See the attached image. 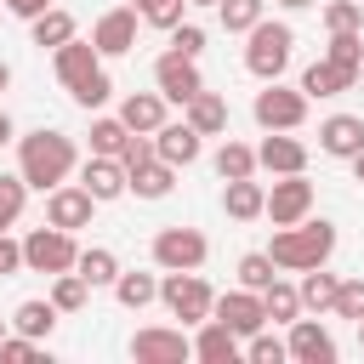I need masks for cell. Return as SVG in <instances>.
<instances>
[{
	"label": "cell",
	"instance_id": "20",
	"mask_svg": "<svg viewBox=\"0 0 364 364\" xmlns=\"http://www.w3.org/2000/svg\"><path fill=\"white\" fill-rule=\"evenodd\" d=\"M51 68H57V80L74 91L80 80H91V74L102 68V51H97L91 40H80V34H74L68 46H57V51H51Z\"/></svg>",
	"mask_w": 364,
	"mask_h": 364
},
{
	"label": "cell",
	"instance_id": "32",
	"mask_svg": "<svg viewBox=\"0 0 364 364\" xmlns=\"http://www.w3.org/2000/svg\"><path fill=\"white\" fill-rule=\"evenodd\" d=\"M262 307H267V324H296V318H301V290L284 284V279H273V284L262 290Z\"/></svg>",
	"mask_w": 364,
	"mask_h": 364
},
{
	"label": "cell",
	"instance_id": "42",
	"mask_svg": "<svg viewBox=\"0 0 364 364\" xmlns=\"http://www.w3.org/2000/svg\"><path fill=\"white\" fill-rule=\"evenodd\" d=\"M68 97H74V102H80V108H85V114H97V108H102V102H108V97H114V80H108V68H97V74H91V80H80V85H74V91H68Z\"/></svg>",
	"mask_w": 364,
	"mask_h": 364
},
{
	"label": "cell",
	"instance_id": "13",
	"mask_svg": "<svg viewBox=\"0 0 364 364\" xmlns=\"http://www.w3.org/2000/svg\"><path fill=\"white\" fill-rule=\"evenodd\" d=\"M136 6H114V11H102L97 23H91V46L102 51V57H125L131 46H136Z\"/></svg>",
	"mask_w": 364,
	"mask_h": 364
},
{
	"label": "cell",
	"instance_id": "56",
	"mask_svg": "<svg viewBox=\"0 0 364 364\" xmlns=\"http://www.w3.org/2000/svg\"><path fill=\"white\" fill-rule=\"evenodd\" d=\"M0 11H6V6H0Z\"/></svg>",
	"mask_w": 364,
	"mask_h": 364
},
{
	"label": "cell",
	"instance_id": "33",
	"mask_svg": "<svg viewBox=\"0 0 364 364\" xmlns=\"http://www.w3.org/2000/svg\"><path fill=\"white\" fill-rule=\"evenodd\" d=\"M216 17H222L228 34H250L267 17V0H216Z\"/></svg>",
	"mask_w": 364,
	"mask_h": 364
},
{
	"label": "cell",
	"instance_id": "38",
	"mask_svg": "<svg viewBox=\"0 0 364 364\" xmlns=\"http://www.w3.org/2000/svg\"><path fill=\"white\" fill-rule=\"evenodd\" d=\"M131 6H136L142 23H154V28H165V34L188 17V0H131Z\"/></svg>",
	"mask_w": 364,
	"mask_h": 364
},
{
	"label": "cell",
	"instance_id": "28",
	"mask_svg": "<svg viewBox=\"0 0 364 364\" xmlns=\"http://www.w3.org/2000/svg\"><path fill=\"white\" fill-rule=\"evenodd\" d=\"M171 188H176V165H165L159 154H154L148 165L131 171V193H136V199H165Z\"/></svg>",
	"mask_w": 364,
	"mask_h": 364
},
{
	"label": "cell",
	"instance_id": "50",
	"mask_svg": "<svg viewBox=\"0 0 364 364\" xmlns=\"http://www.w3.org/2000/svg\"><path fill=\"white\" fill-rule=\"evenodd\" d=\"M11 142V119H6V108H0V148Z\"/></svg>",
	"mask_w": 364,
	"mask_h": 364
},
{
	"label": "cell",
	"instance_id": "37",
	"mask_svg": "<svg viewBox=\"0 0 364 364\" xmlns=\"http://www.w3.org/2000/svg\"><path fill=\"white\" fill-rule=\"evenodd\" d=\"M273 279H279V262H273L267 250H245V256H239V284H245V290H267Z\"/></svg>",
	"mask_w": 364,
	"mask_h": 364
},
{
	"label": "cell",
	"instance_id": "11",
	"mask_svg": "<svg viewBox=\"0 0 364 364\" xmlns=\"http://www.w3.org/2000/svg\"><path fill=\"white\" fill-rule=\"evenodd\" d=\"M154 85H159L165 102H188V97H199V91H205V80H199V57L165 51V57L154 63Z\"/></svg>",
	"mask_w": 364,
	"mask_h": 364
},
{
	"label": "cell",
	"instance_id": "23",
	"mask_svg": "<svg viewBox=\"0 0 364 364\" xmlns=\"http://www.w3.org/2000/svg\"><path fill=\"white\" fill-rule=\"evenodd\" d=\"M182 119H188L199 136H222V131H228V97H222V91H199V97L182 102Z\"/></svg>",
	"mask_w": 364,
	"mask_h": 364
},
{
	"label": "cell",
	"instance_id": "21",
	"mask_svg": "<svg viewBox=\"0 0 364 364\" xmlns=\"http://www.w3.org/2000/svg\"><path fill=\"white\" fill-rule=\"evenodd\" d=\"M358 80H364V68H341V63L318 57V63L301 74V91H307V97H341V91H353Z\"/></svg>",
	"mask_w": 364,
	"mask_h": 364
},
{
	"label": "cell",
	"instance_id": "53",
	"mask_svg": "<svg viewBox=\"0 0 364 364\" xmlns=\"http://www.w3.org/2000/svg\"><path fill=\"white\" fill-rule=\"evenodd\" d=\"M6 336H11V318H0V341H6Z\"/></svg>",
	"mask_w": 364,
	"mask_h": 364
},
{
	"label": "cell",
	"instance_id": "34",
	"mask_svg": "<svg viewBox=\"0 0 364 364\" xmlns=\"http://www.w3.org/2000/svg\"><path fill=\"white\" fill-rule=\"evenodd\" d=\"M23 205H28V182H23V171H0V233L23 222Z\"/></svg>",
	"mask_w": 364,
	"mask_h": 364
},
{
	"label": "cell",
	"instance_id": "52",
	"mask_svg": "<svg viewBox=\"0 0 364 364\" xmlns=\"http://www.w3.org/2000/svg\"><path fill=\"white\" fill-rule=\"evenodd\" d=\"M6 85H11V63L0 57V91H6Z\"/></svg>",
	"mask_w": 364,
	"mask_h": 364
},
{
	"label": "cell",
	"instance_id": "25",
	"mask_svg": "<svg viewBox=\"0 0 364 364\" xmlns=\"http://www.w3.org/2000/svg\"><path fill=\"white\" fill-rule=\"evenodd\" d=\"M57 318H63V313H57V301H51V296H46V301H40V296H28V301H17V307H11V330L34 336V341H46V336L57 330Z\"/></svg>",
	"mask_w": 364,
	"mask_h": 364
},
{
	"label": "cell",
	"instance_id": "30",
	"mask_svg": "<svg viewBox=\"0 0 364 364\" xmlns=\"http://www.w3.org/2000/svg\"><path fill=\"white\" fill-rule=\"evenodd\" d=\"M216 176L222 182H239V176H256V148L250 142H233V136H222V148H216Z\"/></svg>",
	"mask_w": 364,
	"mask_h": 364
},
{
	"label": "cell",
	"instance_id": "47",
	"mask_svg": "<svg viewBox=\"0 0 364 364\" xmlns=\"http://www.w3.org/2000/svg\"><path fill=\"white\" fill-rule=\"evenodd\" d=\"M11 273H23V245L11 233H0V279H11Z\"/></svg>",
	"mask_w": 364,
	"mask_h": 364
},
{
	"label": "cell",
	"instance_id": "46",
	"mask_svg": "<svg viewBox=\"0 0 364 364\" xmlns=\"http://www.w3.org/2000/svg\"><path fill=\"white\" fill-rule=\"evenodd\" d=\"M148 159H154V136L131 131V136H125V148H119V165H125V171H136V165H148Z\"/></svg>",
	"mask_w": 364,
	"mask_h": 364
},
{
	"label": "cell",
	"instance_id": "41",
	"mask_svg": "<svg viewBox=\"0 0 364 364\" xmlns=\"http://www.w3.org/2000/svg\"><path fill=\"white\" fill-rule=\"evenodd\" d=\"M324 57L341 63V68H364V28H353V34H330Z\"/></svg>",
	"mask_w": 364,
	"mask_h": 364
},
{
	"label": "cell",
	"instance_id": "49",
	"mask_svg": "<svg viewBox=\"0 0 364 364\" xmlns=\"http://www.w3.org/2000/svg\"><path fill=\"white\" fill-rule=\"evenodd\" d=\"M273 6H284V11H307V6H318V0H273Z\"/></svg>",
	"mask_w": 364,
	"mask_h": 364
},
{
	"label": "cell",
	"instance_id": "14",
	"mask_svg": "<svg viewBox=\"0 0 364 364\" xmlns=\"http://www.w3.org/2000/svg\"><path fill=\"white\" fill-rule=\"evenodd\" d=\"M91 210H97V199H91L80 182H63V188L46 193V222H51V228L80 233V228H91Z\"/></svg>",
	"mask_w": 364,
	"mask_h": 364
},
{
	"label": "cell",
	"instance_id": "24",
	"mask_svg": "<svg viewBox=\"0 0 364 364\" xmlns=\"http://www.w3.org/2000/svg\"><path fill=\"white\" fill-rule=\"evenodd\" d=\"M119 119H125L131 131L154 136V131L165 125V97H159V85H154V91H131V97L119 102Z\"/></svg>",
	"mask_w": 364,
	"mask_h": 364
},
{
	"label": "cell",
	"instance_id": "39",
	"mask_svg": "<svg viewBox=\"0 0 364 364\" xmlns=\"http://www.w3.org/2000/svg\"><path fill=\"white\" fill-rule=\"evenodd\" d=\"M245 358H250V364H284V358H290V341L273 336V330H256V336L245 341Z\"/></svg>",
	"mask_w": 364,
	"mask_h": 364
},
{
	"label": "cell",
	"instance_id": "5",
	"mask_svg": "<svg viewBox=\"0 0 364 364\" xmlns=\"http://www.w3.org/2000/svg\"><path fill=\"white\" fill-rule=\"evenodd\" d=\"M205 256H210V239L199 233V228H159L154 233V267L159 273H193V267H205Z\"/></svg>",
	"mask_w": 364,
	"mask_h": 364
},
{
	"label": "cell",
	"instance_id": "43",
	"mask_svg": "<svg viewBox=\"0 0 364 364\" xmlns=\"http://www.w3.org/2000/svg\"><path fill=\"white\" fill-rule=\"evenodd\" d=\"M336 318H364V279H341V290H336Z\"/></svg>",
	"mask_w": 364,
	"mask_h": 364
},
{
	"label": "cell",
	"instance_id": "18",
	"mask_svg": "<svg viewBox=\"0 0 364 364\" xmlns=\"http://www.w3.org/2000/svg\"><path fill=\"white\" fill-rule=\"evenodd\" d=\"M284 341H290V358L296 364H336V336L318 318H296Z\"/></svg>",
	"mask_w": 364,
	"mask_h": 364
},
{
	"label": "cell",
	"instance_id": "2",
	"mask_svg": "<svg viewBox=\"0 0 364 364\" xmlns=\"http://www.w3.org/2000/svg\"><path fill=\"white\" fill-rule=\"evenodd\" d=\"M267 256L279 262V273H307V267H324L336 256V222L330 216H307L296 228H279Z\"/></svg>",
	"mask_w": 364,
	"mask_h": 364
},
{
	"label": "cell",
	"instance_id": "45",
	"mask_svg": "<svg viewBox=\"0 0 364 364\" xmlns=\"http://www.w3.org/2000/svg\"><path fill=\"white\" fill-rule=\"evenodd\" d=\"M171 51H182V57H199V51H205V28L182 17V23L171 28Z\"/></svg>",
	"mask_w": 364,
	"mask_h": 364
},
{
	"label": "cell",
	"instance_id": "12",
	"mask_svg": "<svg viewBox=\"0 0 364 364\" xmlns=\"http://www.w3.org/2000/svg\"><path fill=\"white\" fill-rule=\"evenodd\" d=\"M80 188H85L97 205H108V199L131 193V171L119 165V154H91V159L80 165Z\"/></svg>",
	"mask_w": 364,
	"mask_h": 364
},
{
	"label": "cell",
	"instance_id": "55",
	"mask_svg": "<svg viewBox=\"0 0 364 364\" xmlns=\"http://www.w3.org/2000/svg\"><path fill=\"white\" fill-rule=\"evenodd\" d=\"M358 347H364V318H358Z\"/></svg>",
	"mask_w": 364,
	"mask_h": 364
},
{
	"label": "cell",
	"instance_id": "1",
	"mask_svg": "<svg viewBox=\"0 0 364 364\" xmlns=\"http://www.w3.org/2000/svg\"><path fill=\"white\" fill-rule=\"evenodd\" d=\"M17 171H23L28 188L51 193V188H63V182L80 171V148H74L68 131H46V125H40V131L17 136Z\"/></svg>",
	"mask_w": 364,
	"mask_h": 364
},
{
	"label": "cell",
	"instance_id": "16",
	"mask_svg": "<svg viewBox=\"0 0 364 364\" xmlns=\"http://www.w3.org/2000/svg\"><path fill=\"white\" fill-rule=\"evenodd\" d=\"M154 154H159L165 165H176V171H182V165H193V159L205 154V136H199L188 119H165V125L154 131Z\"/></svg>",
	"mask_w": 364,
	"mask_h": 364
},
{
	"label": "cell",
	"instance_id": "51",
	"mask_svg": "<svg viewBox=\"0 0 364 364\" xmlns=\"http://www.w3.org/2000/svg\"><path fill=\"white\" fill-rule=\"evenodd\" d=\"M347 165H353V176H358V182H364V154H353V159H347Z\"/></svg>",
	"mask_w": 364,
	"mask_h": 364
},
{
	"label": "cell",
	"instance_id": "19",
	"mask_svg": "<svg viewBox=\"0 0 364 364\" xmlns=\"http://www.w3.org/2000/svg\"><path fill=\"white\" fill-rule=\"evenodd\" d=\"M318 154H330V159L364 154V119H358V114H330V119H318Z\"/></svg>",
	"mask_w": 364,
	"mask_h": 364
},
{
	"label": "cell",
	"instance_id": "17",
	"mask_svg": "<svg viewBox=\"0 0 364 364\" xmlns=\"http://www.w3.org/2000/svg\"><path fill=\"white\" fill-rule=\"evenodd\" d=\"M193 358H205V364H239L245 358V336H233L222 318H205V324H193Z\"/></svg>",
	"mask_w": 364,
	"mask_h": 364
},
{
	"label": "cell",
	"instance_id": "35",
	"mask_svg": "<svg viewBox=\"0 0 364 364\" xmlns=\"http://www.w3.org/2000/svg\"><path fill=\"white\" fill-rule=\"evenodd\" d=\"M85 136H91V154H119V148H125V136H131V125H125L119 114H97Z\"/></svg>",
	"mask_w": 364,
	"mask_h": 364
},
{
	"label": "cell",
	"instance_id": "48",
	"mask_svg": "<svg viewBox=\"0 0 364 364\" xmlns=\"http://www.w3.org/2000/svg\"><path fill=\"white\" fill-rule=\"evenodd\" d=\"M0 6H6L11 17H23V23H34L40 11H51V0H0Z\"/></svg>",
	"mask_w": 364,
	"mask_h": 364
},
{
	"label": "cell",
	"instance_id": "6",
	"mask_svg": "<svg viewBox=\"0 0 364 364\" xmlns=\"http://www.w3.org/2000/svg\"><path fill=\"white\" fill-rule=\"evenodd\" d=\"M159 301L171 307V318L205 324L210 307H216V290H210V284L199 279V267H193V273H165V279H159Z\"/></svg>",
	"mask_w": 364,
	"mask_h": 364
},
{
	"label": "cell",
	"instance_id": "36",
	"mask_svg": "<svg viewBox=\"0 0 364 364\" xmlns=\"http://www.w3.org/2000/svg\"><path fill=\"white\" fill-rule=\"evenodd\" d=\"M51 301H57V313H80L85 301H91V284L68 267V273H51Z\"/></svg>",
	"mask_w": 364,
	"mask_h": 364
},
{
	"label": "cell",
	"instance_id": "27",
	"mask_svg": "<svg viewBox=\"0 0 364 364\" xmlns=\"http://www.w3.org/2000/svg\"><path fill=\"white\" fill-rule=\"evenodd\" d=\"M74 273H80L91 290H102V284L114 290V279H119V256H114L108 245H85V250H80V262H74Z\"/></svg>",
	"mask_w": 364,
	"mask_h": 364
},
{
	"label": "cell",
	"instance_id": "29",
	"mask_svg": "<svg viewBox=\"0 0 364 364\" xmlns=\"http://www.w3.org/2000/svg\"><path fill=\"white\" fill-rule=\"evenodd\" d=\"M28 28H34V46H40V51H57V46H68V40L80 34V28H74V17H68L63 6H51V11H40V17L28 23Z\"/></svg>",
	"mask_w": 364,
	"mask_h": 364
},
{
	"label": "cell",
	"instance_id": "15",
	"mask_svg": "<svg viewBox=\"0 0 364 364\" xmlns=\"http://www.w3.org/2000/svg\"><path fill=\"white\" fill-rule=\"evenodd\" d=\"M256 171H273V176L307 171V142L290 136V131H267V136L256 142Z\"/></svg>",
	"mask_w": 364,
	"mask_h": 364
},
{
	"label": "cell",
	"instance_id": "9",
	"mask_svg": "<svg viewBox=\"0 0 364 364\" xmlns=\"http://www.w3.org/2000/svg\"><path fill=\"white\" fill-rule=\"evenodd\" d=\"M267 216H273V228H296V222L313 216V182H307V171H290V176H279L267 188Z\"/></svg>",
	"mask_w": 364,
	"mask_h": 364
},
{
	"label": "cell",
	"instance_id": "7",
	"mask_svg": "<svg viewBox=\"0 0 364 364\" xmlns=\"http://www.w3.org/2000/svg\"><path fill=\"white\" fill-rule=\"evenodd\" d=\"M80 262V245H74V233L68 228H34L28 239H23V267L28 273H68Z\"/></svg>",
	"mask_w": 364,
	"mask_h": 364
},
{
	"label": "cell",
	"instance_id": "31",
	"mask_svg": "<svg viewBox=\"0 0 364 364\" xmlns=\"http://www.w3.org/2000/svg\"><path fill=\"white\" fill-rule=\"evenodd\" d=\"M114 296H119V307H125V313H142L148 301H159V279H154V273H125V267H119Z\"/></svg>",
	"mask_w": 364,
	"mask_h": 364
},
{
	"label": "cell",
	"instance_id": "3",
	"mask_svg": "<svg viewBox=\"0 0 364 364\" xmlns=\"http://www.w3.org/2000/svg\"><path fill=\"white\" fill-rule=\"evenodd\" d=\"M290 51H296V28H290V23L262 17V23L245 34V68H250L256 80H279V74L290 68Z\"/></svg>",
	"mask_w": 364,
	"mask_h": 364
},
{
	"label": "cell",
	"instance_id": "8",
	"mask_svg": "<svg viewBox=\"0 0 364 364\" xmlns=\"http://www.w3.org/2000/svg\"><path fill=\"white\" fill-rule=\"evenodd\" d=\"M131 358L136 364H182V358H193V336H182V324H148L131 336Z\"/></svg>",
	"mask_w": 364,
	"mask_h": 364
},
{
	"label": "cell",
	"instance_id": "22",
	"mask_svg": "<svg viewBox=\"0 0 364 364\" xmlns=\"http://www.w3.org/2000/svg\"><path fill=\"white\" fill-rule=\"evenodd\" d=\"M222 210H228L233 222H256V216H267V188H262L256 176L222 182Z\"/></svg>",
	"mask_w": 364,
	"mask_h": 364
},
{
	"label": "cell",
	"instance_id": "40",
	"mask_svg": "<svg viewBox=\"0 0 364 364\" xmlns=\"http://www.w3.org/2000/svg\"><path fill=\"white\" fill-rule=\"evenodd\" d=\"M324 28H330V34L364 28V6H358V0H324Z\"/></svg>",
	"mask_w": 364,
	"mask_h": 364
},
{
	"label": "cell",
	"instance_id": "26",
	"mask_svg": "<svg viewBox=\"0 0 364 364\" xmlns=\"http://www.w3.org/2000/svg\"><path fill=\"white\" fill-rule=\"evenodd\" d=\"M296 290H301V313H336V290H341V279H336L330 267H307Z\"/></svg>",
	"mask_w": 364,
	"mask_h": 364
},
{
	"label": "cell",
	"instance_id": "4",
	"mask_svg": "<svg viewBox=\"0 0 364 364\" xmlns=\"http://www.w3.org/2000/svg\"><path fill=\"white\" fill-rule=\"evenodd\" d=\"M307 91L301 85H279V80H262V91H256V102H250V114H256V125L262 131H301L307 125Z\"/></svg>",
	"mask_w": 364,
	"mask_h": 364
},
{
	"label": "cell",
	"instance_id": "54",
	"mask_svg": "<svg viewBox=\"0 0 364 364\" xmlns=\"http://www.w3.org/2000/svg\"><path fill=\"white\" fill-rule=\"evenodd\" d=\"M188 6H216V0H188Z\"/></svg>",
	"mask_w": 364,
	"mask_h": 364
},
{
	"label": "cell",
	"instance_id": "10",
	"mask_svg": "<svg viewBox=\"0 0 364 364\" xmlns=\"http://www.w3.org/2000/svg\"><path fill=\"white\" fill-rule=\"evenodd\" d=\"M210 318H222L233 336H256V330H267V307H262V290H228V296H216V307H210Z\"/></svg>",
	"mask_w": 364,
	"mask_h": 364
},
{
	"label": "cell",
	"instance_id": "44",
	"mask_svg": "<svg viewBox=\"0 0 364 364\" xmlns=\"http://www.w3.org/2000/svg\"><path fill=\"white\" fill-rule=\"evenodd\" d=\"M0 358H6V364H34V358H40V341L23 336V330H11V336L0 341Z\"/></svg>",
	"mask_w": 364,
	"mask_h": 364
}]
</instances>
